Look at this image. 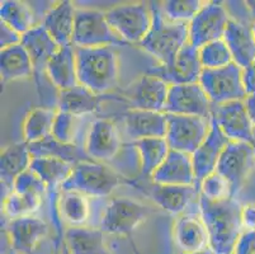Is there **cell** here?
<instances>
[{
    "mask_svg": "<svg viewBox=\"0 0 255 254\" xmlns=\"http://www.w3.org/2000/svg\"><path fill=\"white\" fill-rule=\"evenodd\" d=\"M199 209L213 254H234L239 238L244 232L243 206L231 197L215 202L199 195Z\"/></svg>",
    "mask_w": 255,
    "mask_h": 254,
    "instance_id": "cell-1",
    "label": "cell"
},
{
    "mask_svg": "<svg viewBox=\"0 0 255 254\" xmlns=\"http://www.w3.org/2000/svg\"><path fill=\"white\" fill-rule=\"evenodd\" d=\"M150 9L152 25L149 33L138 45L156 57L160 64L169 66L173 64L180 50L189 42V24L166 20L159 3H151Z\"/></svg>",
    "mask_w": 255,
    "mask_h": 254,
    "instance_id": "cell-2",
    "label": "cell"
},
{
    "mask_svg": "<svg viewBox=\"0 0 255 254\" xmlns=\"http://www.w3.org/2000/svg\"><path fill=\"white\" fill-rule=\"evenodd\" d=\"M75 53L79 84L97 94L116 87L118 61L112 47H75Z\"/></svg>",
    "mask_w": 255,
    "mask_h": 254,
    "instance_id": "cell-3",
    "label": "cell"
},
{
    "mask_svg": "<svg viewBox=\"0 0 255 254\" xmlns=\"http://www.w3.org/2000/svg\"><path fill=\"white\" fill-rule=\"evenodd\" d=\"M124 183V178L102 163L87 162L74 165L70 178L61 186L62 191H75L84 196L106 197Z\"/></svg>",
    "mask_w": 255,
    "mask_h": 254,
    "instance_id": "cell-4",
    "label": "cell"
},
{
    "mask_svg": "<svg viewBox=\"0 0 255 254\" xmlns=\"http://www.w3.org/2000/svg\"><path fill=\"white\" fill-rule=\"evenodd\" d=\"M199 84L213 104L245 101L248 98L243 83V69L235 62L219 69H203Z\"/></svg>",
    "mask_w": 255,
    "mask_h": 254,
    "instance_id": "cell-5",
    "label": "cell"
},
{
    "mask_svg": "<svg viewBox=\"0 0 255 254\" xmlns=\"http://www.w3.org/2000/svg\"><path fill=\"white\" fill-rule=\"evenodd\" d=\"M112 29L106 18V13L99 10H76L73 45L75 47H111L125 45Z\"/></svg>",
    "mask_w": 255,
    "mask_h": 254,
    "instance_id": "cell-6",
    "label": "cell"
},
{
    "mask_svg": "<svg viewBox=\"0 0 255 254\" xmlns=\"http://www.w3.org/2000/svg\"><path fill=\"white\" fill-rule=\"evenodd\" d=\"M113 31L125 42L140 43L152 25L151 9L145 3H129L106 11Z\"/></svg>",
    "mask_w": 255,
    "mask_h": 254,
    "instance_id": "cell-7",
    "label": "cell"
},
{
    "mask_svg": "<svg viewBox=\"0 0 255 254\" xmlns=\"http://www.w3.org/2000/svg\"><path fill=\"white\" fill-rule=\"evenodd\" d=\"M165 140L170 150L192 154L205 141L210 131V123L197 116L168 115Z\"/></svg>",
    "mask_w": 255,
    "mask_h": 254,
    "instance_id": "cell-8",
    "label": "cell"
},
{
    "mask_svg": "<svg viewBox=\"0 0 255 254\" xmlns=\"http://www.w3.org/2000/svg\"><path fill=\"white\" fill-rule=\"evenodd\" d=\"M255 162V145L248 143L230 141L225 148L217 164L216 172L221 174L230 185L231 197L236 199L252 171Z\"/></svg>",
    "mask_w": 255,
    "mask_h": 254,
    "instance_id": "cell-9",
    "label": "cell"
},
{
    "mask_svg": "<svg viewBox=\"0 0 255 254\" xmlns=\"http://www.w3.org/2000/svg\"><path fill=\"white\" fill-rule=\"evenodd\" d=\"M150 215V209L133 200L118 197L104 210L101 229L113 235H129Z\"/></svg>",
    "mask_w": 255,
    "mask_h": 254,
    "instance_id": "cell-10",
    "label": "cell"
},
{
    "mask_svg": "<svg viewBox=\"0 0 255 254\" xmlns=\"http://www.w3.org/2000/svg\"><path fill=\"white\" fill-rule=\"evenodd\" d=\"M229 22L230 18L224 5L216 1L205 3L189 23V43L199 50L210 42L224 39Z\"/></svg>",
    "mask_w": 255,
    "mask_h": 254,
    "instance_id": "cell-11",
    "label": "cell"
},
{
    "mask_svg": "<svg viewBox=\"0 0 255 254\" xmlns=\"http://www.w3.org/2000/svg\"><path fill=\"white\" fill-rule=\"evenodd\" d=\"M212 118L230 141L255 145L254 125L250 120L244 101L217 104L212 112Z\"/></svg>",
    "mask_w": 255,
    "mask_h": 254,
    "instance_id": "cell-12",
    "label": "cell"
},
{
    "mask_svg": "<svg viewBox=\"0 0 255 254\" xmlns=\"http://www.w3.org/2000/svg\"><path fill=\"white\" fill-rule=\"evenodd\" d=\"M211 104L212 102L199 83L170 85L164 112L168 115L210 118L212 116Z\"/></svg>",
    "mask_w": 255,
    "mask_h": 254,
    "instance_id": "cell-13",
    "label": "cell"
},
{
    "mask_svg": "<svg viewBox=\"0 0 255 254\" xmlns=\"http://www.w3.org/2000/svg\"><path fill=\"white\" fill-rule=\"evenodd\" d=\"M202 71L203 66L199 60L198 48L193 47L188 42L178 53L173 64L169 66L160 65L157 67H151L147 74L163 79L169 85H183L199 83Z\"/></svg>",
    "mask_w": 255,
    "mask_h": 254,
    "instance_id": "cell-14",
    "label": "cell"
},
{
    "mask_svg": "<svg viewBox=\"0 0 255 254\" xmlns=\"http://www.w3.org/2000/svg\"><path fill=\"white\" fill-rule=\"evenodd\" d=\"M230 140L227 139L221 131L217 122L210 117V131H208L207 137L205 139L201 146L192 154V160H193L194 174H196V186L197 190L199 191L201 183L206 177L216 172L217 164L224 153L225 148L229 145Z\"/></svg>",
    "mask_w": 255,
    "mask_h": 254,
    "instance_id": "cell-15",
    "label": "cell"
},
{
    "mask_svg": "<svg viewBox=\"0 0 255 254\" xmlns=\"http://www.w3.org/2000/svg\"><path fill=\"white\" fill-rule=\"evenodd\" d=\"M169 88L170 85L163 79L146 74L129 88L127 95L135 109L164 112L168 101Z\"/></svg>",
    "mask_w": 255,
    "mask_h": 254,
    "instance_id": "cell-16",
    "label": "cell"
},
{
    "mask_svg": "<svg viewBox=\"0 0 255 254\" xmlns=\"http://www.w3.org/2000/svg\"><path fill=\"white\" fill-rule=\"evenodd\" d=\"M121 148L117 127L110 120H97L92 123L85 141V153L90 159L110 160Z\"/></svg>",
    "mask_w": 255,
    "mask_h": 254,
    "instance_id": "cell-17",
    "label": "cell"
},
{
    "mask_svg": "<svg viewBox=\"0 0 255 254\" xmlns=\"http://www.w3.org/2000/svg\"><path fill=\"white\" fill-rule=\"evenodd\" d=\"M8 239L15 253L32 254L37 244L48 233V225L41 219L27 216L11 220L8 227Z\"/></svg>",
    "mask_w": 255,
    "mask_h": 254,
    "instance_id": "cell-18",
    "label": "cell"
},
{
    "mask_svg": "<svg viewBox=\"0 0 255 254\" xmlns=\"http://www.w3.org/2000/svg\"><path fill=\"white\" fill-rule=\"evenodd\" d=\"M152 179L156 185L194 186L196 174L192 155L170 150L163 164L152 174Z\"/></svg>",
    "mask_w": 255,
    "mask_h": 254,
    "instance_id": "cell-19",
    "label": "cell"
},
{
    "mask_svg": "<svg viewBox=\"0 0 255 254\" xmlns=\"http://www.w3.org/2000/svg\"><path fill=\"white\" fill-rule=\"evenodd\" d=\"M126 131L129 137L137 141L152 137H165L168 120L164 112L131 109L124 115Z\"/></svg>",
    "mask_w": 255,
    "mask_h": 254,
    "instance_id": "cell-20",
    "label": "cell"
},
{
    "mask_svg": "<svg viewBox=\"0 0 255 254\" xmlns=\"http://www.w3.org/2000/svg\"><path fill=\"white\" fill-rule=\"evenodd\" d=\"M224 41L233 55L234 62L241 69H245L255 61V37L252 27L230 19Z\"/></svg>",
    "mask_w": 255,
    "mask_h": 254,
    "instance_id": "cell-21",
    "label": "cell"
},
{
    "mask_svg": "<svg viewBox=\"0 0 255 254\" xmlns=\"http://www.w3.org/2000/svg\"><path fill=\"white\" fill-rule=\"evenodd\" d=\"M75 17V8L68 0L57 3L46 14L42 25L60 47L73 45Z\"/></svg>",
    "mask_w": 255,
    "mask_h": 254,
    "instance_id": "cell-22",
    "label": "cell"
},
{
    "mask_svg": "<svg viewBox=\"0 0 255 254\" xmlns=\"http://www.w3.org/2000/svg\"><path fill=\"white\" fill-rule=\"evenodd\" d=\"M174 241L182 253H194L210 248V239L202 219L185 215L174 227Z\"/></svg>",
    "mask_w": 255,
    "mask_h": 254,
    "instance_id": "cell-23",
    "label": "cell"
},
{
    "mask_svg": "<svg viewBox=\"0 0 255 254\" xmlns=\"http://www.w3.org/2000/svg\"><path fill=\"white\" fill-rule=\"evenodd\" d=\"M46 75L60 92L78 85L75 46L69 45L60 47L48 61Z\"/></svg>",
    "mask_w": 255,
    "mask_h": 254,
    "instance_id": "cell-24",
    "label": "cell"
},
{
    "mask_svg": "<svg viewBox=\"0 0 255 254\" xmlns=\"http://www.w3.org/2000/svg\"><path fill=\"white\" fill-rule=\"evenodd\" d=\"M22 45L31 56L34 74L37 76L41 73H46L48 61L60 48L43 25H36L31 31L23 34Z\"/></svg>",
    "mask_w": 255,
    "mask_h": 254,
    "instance_id": "cell-25",
    "label": "cell"
},
{
    "mask_svg": "<svg viewBox=\"0 0 255 254\" xmlns=\"http://www.w3.org/2000/svg\"><path fill=\"white\" fill-rule=\"evenodd\" d=\"M32 155L29 144L25 141L6 146L0 155V178L1 186L13 191L14 182L20 174L28 171L31 167Z\"/></svg>",
    "mask_w": 255,
    "mask_h": 254,
    "instance_id": "cell-26",
    "label": "cell"
},
{
    "mask_svg": "<svg viewBox=\"0 0 255 254\" xmlns=\"http://www.w3.org/2000/svg\"><path fill=\"white\" fill-rule=\"evenodd\" d=\"M34 74L31 56L22 43L4 48L0 52V75L4 83L29 78Z\"/></svg>",
    "mask_w": 255,
    "mask_h": 254,
    "instance_id": "cell-27",
    "label": "cell"
},
{
    "mask_svg": "<svg viewBox=\"0 0 255 254\" xmlns=\"http://www.w3.org/2000/svg\"><path fill=\"white\" fill-rule=\"evenodd\" d=\"M69 254H108L102 229L71 227L65 233Z\"/></svg>",
    "mask_w": 255,
    "mask_h": 254,
    "instance_id": "cell-28",
    "label": "cell"
},
{
    "mask_svg": "<svg viewBox=\"0 0 255 254\" xmlns=\"http://www.w3.org/2000/svg\"><path fill=\"white\" fill-rule=\"evenodd\" d=\"M101 101V94H97L82 84H78L70 89L60 92L59 111L68 112L78 117L83 115H90L98 111Z\"/></svg>",
    "mask_w": 255,
    "mask_h": 254,
    "instance_id": "cell-29",
    "label": "cell"
},
{
    "mask_svg": "<svg viewBox=\"0 0 255 254\" xmlns=\"http://www.w3.org/2000/svg\"><path fill=\"white\" fill-rule=\"evenodd\" d=\"M198 190L194 186L156 185L151 188V197L157 206L166 213L178 215L183 213L189 202L194 199Z\"/></svg>",
    "mask_w": 255,
    "mask_h": 254,
    "instance_id": "cell-30",
    "label": "cell"
},
{
    "mask_svg": "<svg viewBox=\"0 0 255 254\" xmlns=\"http://www.w3.org/2000/svg\"><path fill=\"white\" fill-rule=\"evenodd\" d=\"M29 151H31L32 158H56V159L71 163L73 165L92 160L88 157L87 153L83 151L79 146L74 145V144L60 143L52 136L46 137L45 140L38 141V143L29 144Z\"/></svg>",
    "mask_w": 255,
    "mask_h": 254,
    "instance_id": "cell-31",
    "label": "cell"
},
{
    "mask_svg": "<svg viewBox=\"0 0 255 254\" xmlns=\"http://www.w3.org/2000/svg\"><path fill=\"white\" fill-rule=\"evenodd\" d=\"M29 169L42 179L46 187L55 188L57 186L61 187L65 182L70 178L74 171V165L65 160L56 159V158L42 157L32 158Z\"/></svg>",
    "mask_w": 255,
    "mask_h": 254,
    "instance_id": "cell-32",
    "label": "cell"
},
{
    "mask_svg": "<svg viewBox=\"0 0 255 254\" xmlns=\"http://www.w3.org/2000/svg\"><path fill=\"white\" fill-rule=\"evenodd\" d=\"M132 146H135L140 154L142 174L151 177L163 164L170 151L165 137L137 140L132 144Z\"/></svg>",
    "mask_w": 255,
    "mask_h": 254,
    "instance_id": "cell-33",
    "label": "cell"
},
{
    "mask_svg": "<svg viewBox=\"0 0 255 254\" xmlns=\"http://www.w3.org/2000/svg\"><path fill=\"white\" fill-rule=\"evenodd\" d=\"M55 117H56V112H53V109L51 108L38 107L32 109L25 117L23 125L25 143H38L51 136Z\"/></svg>",
    "mask_w": 255,
    "mask_h": 254,
    "instance_id": "cell-34",
    "label": "cell"
},
{
    "mask_svg": "<svg viewBox=\"0 0 255 254\" xmlns=\"http://www.w3.org/2000/svg\"><path fill=\"white\" fill-rule=\"evenodd\" d=\"M0 19L23 36L31 31L33 25V14L28 5L17 0H4L0 6Z\"/></svg>",
    "mask_w": 255,
    "mask_h": 254,
    "instance_id": "cell-35",
    "label": "cell"
},
{
    "mask_svg": "<svg viewBox=\"0 0 255 254\" xmlns=\"http://www.w3.org/2000/svg\"><path fill=\"white\" fill-rule=\"evenodd\" d=\"M59 209L62 219L71 227H83L89 218V202L87 196L75 191H64Z\"/></svg>",
    "mask_w": 255,
    "mask_h": 254,
    "instance_id": "cell-36",
    "label": "cell"
},
{
    "mask_svg": "<svg viewBox=\"0 0 255 254\" xmlns=\"http://www.w3.org/2000/svg\"><path fill=\"white\" fill-rule=\"evenodd\" d=\"M41 204H42L41 197L11 191L4 199L3 209L5 215L9 216L11 220H14V219L32 216L36 211H38Z\"/></svg>",
    "mask_w": 255,
    "mask_h": 254,
    "instance_id": "cell-37",
    "label": "cell"
},
{
    "mask_svg": "<svg viewBox=\"0 0 255 254\" xmlns=\"http://www.w3.org/2000/svg\"><path fill=\"white\" fill-rule=\"evenodd\" d=\"M198 51L203 69H219L234 62L233 55L224 39L210 42Z\"/></svg>",
    "mask_w": 255,
    "mask_h": 254,
    "instance_id": "cell-38",
    "label": "cell"
},
{
    "mask_svg": "<svg viewBox=\"0 0 255 254\" xmlns=\"http://www.w3.org/2000/svg\"><path fill=\"white\" fill-rule=\"evenodd\" d=\"M199 0H169L163 3V13L170 22L191 23L203 6Z\"/></svg>",
    "mask_w": 255,
    "mask_h": 254,
    "instance_id": "cell-39",
    "label": "cell"
},
{
    "mask_svg": "<svg viewBox=\"0 0 255 254\" xmlns=\"http://www.w3.org/2000/svg\"><path fill=\"white\" fill-rule=\"evenodd\" d=\"M199 191H201V195L205 196L210 201H222L231 197V188L229 182L217 172H213L212 174L203 179Z\"/></svg>",
    "mask_w": 255,
    "mask_h": 254,
    "instance_id": "cell-40",
    "label": "cell"
},
{
    "mask_svg": "<svg viewBox=\"0 0 255 254\" xmlns=\"http://www.w3.org/2000/svg\"><path fill=\"white\" fill-rule=\"evenodd\" d=\"M76 123H78V116H74L68 112H56L51 136L55 137L60 143L74 144Z\"/></svg>",
    "mask_w": 255,
    "mask_h": 254,
    "instance_id": "cell-41",
    "label": "cell"
},
{
    "mask_svg": "<svg viewBox=\"0 0 255 254\" xmlns=\"http://www.w3.org/2000/svg\"><path fill=\"white\" fill-rule=\"evenodd\" d=\"M46 190H47V187L42 182V179L39 178L34 172H32L31 169L20 174L17 181L14 182V186H13V191H15V192L23 193V195L36 196V197H41V199H42Z\"/></svg>",
    "mask_w": 255,
    "mask_h": 254,
    "instance_id": "cell-42",
    "label": "cell"
},
{
    "mask_svg": "<svg viewBox=\"0 0 255 254\" xmlns=\"http://www.w3.org/2000/svg\"><path fill=\"white\" fill-rule=\"evenodd\" d=\"M19 43H22V34L6 25L5 23H0V47L1 50L19 45Z\"/></svg>",
    "mask_w": 255,
    "mask_h": 254,
    "instance_id": "cell-43",
    "label": "cell"
},
{
    "mask_svg": "<svg viewBox=\"0 0 255 254\" xmlns=\"http://www.w3.org/2000/svg\"><path fill=\"white\" fill-rule=\"evenodd\" d=\"M234 254H255V230H244L236 243Z\"/></svg>",
    "mask_w": 255,
    "mask_h": 254,
    "instance_id": "cell-44",
    "label": "cell"
},
{
    "mask_svg": "<svg viewBox=\"0 0 255 254\" xmlns=\"http://www.w3.org/2000/svg\"><path fill=\"white\" fill-rule=\"evenodd\" d=\"M243 83L248 95L255 94V61L243 69Z\"/></svg>",
    "mask_w": 255,
    "mask_h": 254,
    "instance_id": "cell-45",
    "label": "cell"
},
{
    "mask_svg": "<svg viewBox=\"0 0 255 254\" xmlns=\"http://www.w3.org/2000/svg\"><path fill=\"white\" fill-rule=\"evenodd\" d=\"M241 220H243L244 230H255V204H249L243 206Z\"/></svg>",
    "mask_w": 255,
    "mask_h": 254,
    "instance_id": "cell-46",
    "label": "cell"
},
{
    "mask_svg": "<svg viewBox=\"0 0 255 254\" xmlns=\"http://www.w3.org/2000/svg\"><path fill=\"white\" fill-rule=\"evenodd\" d=\"M245 106H247L248 113L250 116V120H252L253 125L255 126V94L248 95V98L245 99Z\"/></svg>",
    "mask_w": 255,
    "mask_h": 254,
    "instance_id": "cell-47",
    "label": "cell"
},
{
    "mask_svg": "<svg viewBox=\"0 0 255 254\" xmlns=\"http://www.w3.org/2000/svg\"><path fill=\"white\" fill-rule=\"evenodd\" d=\"M245 6H247L248 11H249L250 17L254 18L255 22V0H248V1H245Z\"/></svg>",
    "mask_w": 255,
    "mask_h": 254,
    "instance_id": "cell-48",
    "label": "cell"
},
{
    "mask_svg": "<svg viewBox=\"0 0 255 254\" xmlns=\"http://www.w3.org/2000/svg\"><path fill=\"white\" fill-rule=\"evenodd\" d=\"M1 254H17V253H15V251L11 248L10 243H9L8 247L1 246Z\"/></svg>",
    "mask_w": 255,
    "mask_h": 254,
    "instance_id": "cell-49",
    "label": "cell"
},
{
    "mask_svg": "<svg viewBox=\"0 0 255 254\" xmlns=\"http://www.w3.org/2000/svg\"><path fill=\"white\" fill-rule=\"evenodd\" d=\"M180 254H213V252L211 248H207V249H203V251L194 252V253H180Z\"/></svg>",
    "mask_w": 255,
    "mask_h": 254,
    "instance_id": "cell-50",
    "label": "cell"
},
{
    "mask_svg": "<svg viewBox=\"0 0 255 254\" xmlns=\"http://www.w3.org/2000/svg\"><path fill=\"white\" fill-rule=\"evenodd\" d=\"M53 254H69V251H61V249H56V252Z\"/></svg>",
    "mask_w": 255,
    "mask_h": 254,
    "instance_id": "cell-51",
    "label": "cell"
},
{
    "mask_svg": "<svg viewBox=\"0 0 255 254\" xmlns=\"http://www.w3.org/2000/svg\"><path fill=\"white\" fill-rule=\"evenodd\" d=\"M252 28H253V33H254V37H255V22H253Z\"/></svg>",
    "mask_w": 255,
    "mask_h": 254,
    "instance_id": "cell-52",
    "label": "cell"
}]
</instances>
